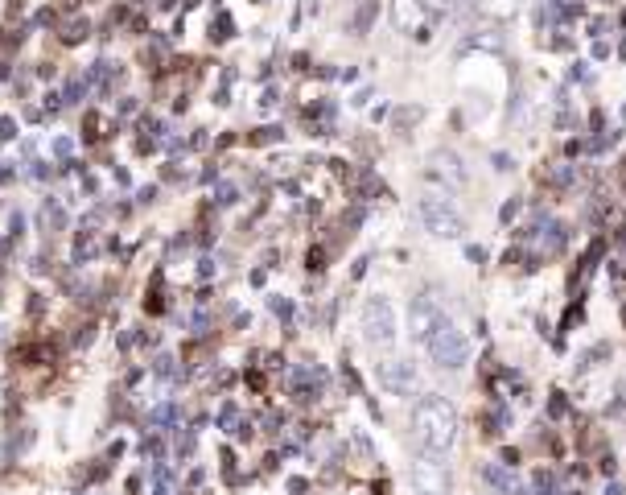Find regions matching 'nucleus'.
I'll return each mask as SVG.
<instances>
[{"instance_id":"obj_16","label":"nucleus","mask_w":626,"mask_h":495,"mask_svg":"<svg viewBox=\"0 0 626 495\" xmlns=\"http://www.w3.org/2000/svg\"><path fill=\"white\" fill-rule=\"evenodd\" d=\"M219 203H223V207L235 203V186H219Z\"/></svg>"},{"instance_id":"obj_7","label":"nucleus","mask_w":626,"mask_h":495,"mask_svg":"<svg viewBox=\"0 0 626 495\" xmlns=\"http://www.w3.org/2000/svg\"><path fill=\"white\" fill-rule=\"evenodd\" d=\"M416 363L412 359H388L379 363V384H384L392 396H412L416 392Z\"/></svg>"},{"instance_id":"obj_10","label":"nucleus","mask_w":626,"mask_h":495,"mask_svg":"<svg viewBox=\"0 0 626 495\" xmlns=\"http://www.w3.org/2000/svg\"><path fill=\"white\" fill-rule=\"evenodd\" d=\"M482 475H486V483H491L495 491H503V495H519V483H515V475H511L507 467H495V462H491V467H486Z\"/></svg>"},{"instance_id":"obj_19","label":"nucleus","mask_w":626,"mask_h":495,"mask_svg":"<svg viewBox=\"0 0 626 495\" xmlns=\"http://www.w3.org/2000/svg\"><path fill=\"white\" fill-rule=\"evenodd\" d=\"M437 5H449V0H437Z\"/></svg>"},{"instance_id":"obj_4","label":"nucleus","mask_w":626,"mask_h":495,"mask_svg":"<svg viewBox=\"0 0 626 495\" xmlns=\"http://www.w3.org/2000/svg\"><path fill=\"white\" fill-rule=\"evenodd\" d=\"M408 483L416 495H454V475L441 462V454H421L408 467Z\"/></svg>"},{"instance_id":"obj_8","label":"nucleus","mask_w":626,"mask_h":495,"mask_svg":"<svg viewBox=\"0 0 626 495\" xmlns=\"http://www.w3.org/2000/svg\"><path fill=\"white\" fill-rule=\"evenodd\" d=\"M429 174L441 178L445 186H462L466 182V165L458 153H449V149H433L429 153Z\"/></svg>"},{"instance_id":"obj_18","label":"nucleus","mask_w":626,"mask_h":495,"mask_svg":"<svg viewBox=\"0 0 626 495\" xmlns=\"http://www.w3.org/2000/svg\"><path fill=\"white\" fill-rule=\"evenodd\" d=\"M157 495H169V487H165V483H157Z\"/></svg>"},{"instance_id":"obj_9","label":"nucleus","mask_w":626,"mask_h":495,"mask_svg":"<svg viewBox=\"0 0 626 495\" xmlns=\"http://www.w3.org/2000/svg\"><path fill=\"white\" fill-rule=\"evenodd\" d=\"M478 13H482L486 21L503 25V21H511V17L519 13V0H478Z\"/></svg>"},{"instance_id":"obj_6","label":"nucleus","mask_w":626,"mask_h":495,"mask_svg":"<svg viewBox=\"0 0 626 495\" xmlns=\"http://www.w3.org/2000/svg\"><path fill=\"white\" fill-rule=\"evenodd\" d=\"M441 322H445V310H441L437 297L433 293H416L412 306H408V335H412V343H425Z\"/></svg>"},{"instance_id":"obj_14","label":"nucleus","mask_w":626,"mask_h":495,"mask_svg":"<svg viewBox=\"0 0 626 495\" xmlns=\"http://www.w3.org/2000/svg\"><path fill=\"white\" fill-rule=\"evenodd\" d=\"M416 120H421V108H404V112L396 116V124H416Z\"/></svg>"},{"instance_id":"obj_12","label":"nucleus","mask_w":626,"mask_h":495,"mask_svg":"<svg viewBox=\"0 0 626 495\" xmlns=\"http://www.w3.org/2000/svg\"><path fill=\"white\" fill-rule=\"evenodd\" d=\"M466 50H491V54H499L503 50V33H474V38H466Z\"/></svg>"},{"instance_id":"obj_13","label":"nucleus","mask_w":626,"mask_h":495,"mask_svg":"<svg viewBox=\"0 0 626 495\" xmlns=\"http://www.w3.org/2000/svg\"><path fill=\"white\" fill-rule=\"evenodd\" d=\"M375 9H379V0H363L359 13H355V33H367L371 21H375Z\"/></svg>"},{"instance_id":"obj_5","label":"nucleus","mask_w":626,"mask_h":495,"mask_svg":"<svg viewBox=\"0 0 626 495\" xmlns=\"http://www.w3.org/2000/svg\"><path fill=\"white\" fill-rule=\"evenodd\" d=\"M359 326H363V339L367 343L388 347L396 339V310H392L388 297H367L363 314H359Z\"/></svg>"},{"instance_id":"obj_2","label":"nucleus","mask_w":626,"mask_h":495,"mask_svg":"<svg viewBox=\"0 0 626 495\" xmlns=\"http://www.w3.org/2000/svg\"><path fill=\"white\" fill-rule=\"evenodd\" d=\"M425 351H429V359L437 363L441 372H458V368H466V359H470V339L445 318L433 335L425 339Z\"/></svg>"},{"instance_id":"obj_15","label":"nucleus","mask_w":626,"mask_h":495,"mask_svg":"<svg viewBox=\"0 0 626 495\" xmlns=\"http://www.w3.org/2000/svg\"><path fill=\"white\" fill-rule=\"evenodd\" d=\"M272 314H281V318H289V314H293V306H289V302H281V297H272Z\"/></svg>"},{"instance_id":"obj_11","label":"nucleus","mask_w":626,"mask_h":495,"mask_svg":"<svg viewBox=\"0 0 626 495\" xmlns=\"http://www.w3.org/2000/svg\"><path fill=\"white\" fill-rule=\"evenodd\" d=\"M392 17H396L400 29H416V21H421V5H416V0H396Z\"/></svg>"},{"instance_id":"obj_1","label":"nucleus","mask_w":626,"mask_h":495,"mask_svg":"<svg viewBox=\"0 0 626 495\" xmlns=\"http://www.w3.org/2000/svg\"><path fill=\"white\" fill-rule=\"evenodd\" d=\"M412 438L421 454H449L458 442V409L437 392L421 396L412 405Z\"/></svg>"},{"instance_id":"obj_17","label":"nucleus","mask_w":626,"mask_h":495,"mask_svg":"<svg viewBox=\"0 0 626 495\" xmlns=\"http://www.w3.org/2000/svg\"><path fill=\"white\" fill-rule=\"evenodd\" d=\"M0 137H5V141L13 137V120H0Z\"/></svg>"},{"instance_id":"obj_3","label":"nucleus","mask_w":626,"mask_h":495,"mask_svg":"<svg viewBox=\"0 0 626 495\" xmlns=\"http://www.w3.org/2000/svg\"><path fill=\"white\" fill-rule=\"evenodd\" d=\"M416 211H421V223H425L429 236H437V240H462L466 236V219L449 207L441 194H425Z\"/></svg>"}]
</instances>
